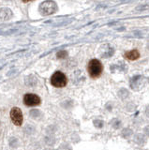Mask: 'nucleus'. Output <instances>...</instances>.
<instances>
[{
	"label": "nucleus",
	"instance_id": "1",
	"mask_svg": "<svg viewBox=\"0 0 149 150\" xmlns=\"http://www.w3.org/2000/svg\"><path fill=\"white\" fill-rule=\"evenodd\" d=\"M103 70V66L101 62L97 59H91L87 65V71L89 76L93 79L99 78Z\"/></svg>",
	"mask_w": 149,
	"mask_h": 150
},
{
	"label": "nucleus",
	"instance_id": "2",
	"mask_svg": "<svg viewBox=\"0 0 149 150\" xmlns=\"http://www.w3.org/2000/svg\"><path fill=\"white\" fill-rule=\"evenodd\" d=\"M51 83L52 86L57 88H62L65 87L68 83V79L67 76L65 75L62 71H55L52 77H51Z\"/></svg>",
	"mask_w": 149,
	"mask_h": 150
},
{
	"label": "nucleus",
	"instance_id": "3",
	"mask_svg": "<svg viewBox=\"0 0 149 150\" xmlns=\"http://www.w3.org/2000/svg\"><path fill=\"white\" fill-rule=\"evenodd\" d=\"M23 101H24V104L28 106V107H33V106H38L41 103L40 98L33 93H27L24 96L23 98Z\"/></svg>",
	"mask_w": 149,
	"mask_h": 150
},
{
	"label": "nucleus",
	"instance_id": "4",
	"mask_svg": "<svg viewBox=\"0 0 149 150\" xmlns=\"http://www.w3.org/2000/svg\"><path fill=\"white\" fill-rule=\"evenodd\" d=\"M11 119L15 126H21L24 121V116L20 108L13 107L11 110Z\"/></svg>",
	"mask_w": 149,
	"mask_h": 150
},
{
	"label": "nucleus",
	"instance_id": "5",
	"mask_svg": "<svg viewBox=\"0 0 149 150\" xmlns=\"http://www.w3.org/2000/svg\"><path fill=\"white\" fill-rule=\"evenodd\" d=\"M124 57L130 60V61H134V60H137L140 57V53L138 52V50L134 49V50L129 51L127 53H125Z\"/></svg>",
	"mask_w": 149,
	"mask_h": 150
},
{
	"label": "nucleus",
	"instance_id": "6",
	"mask_svg": "<svg viewBox=\"0 0 149 150\" xmlns=\"http://www.w3.org/2000/svg\"><path fill=\"white\" fill-rule=\"evenodd\" d=\"M142 79L143 77L142 76H134L131 80H130V86L133 89H138L140 86H141V83H142Z\"/></svg>",
	"mask_w": 149,
	"mask_h": 150
},
{
	"label": "nucleus",
	"instance_id": "7",
	"mask_svg": "<svg viewBox=\"0 0 149 150\" xmlns=\"http://www.w3.org/2000/svg\"><path fill=\"white\" fill-rule=\"evenodd\" d=\"M134 140H135V142H136L137 144H143L144 142H145V138L143 137V134H138V135H136V136H135Z\"/></svg>",
	"mask_w": 149,
	"mask_h": 150
},
{
	"label": "nucleus",
	"instance_id": "8",
	"mask_svg": "<svg viewBox=\"0 0 149 150\" xmlns=\"http://www.w3.org/2000/svg\"><path fill=\"white\" fill-rule=\"evenodd\" d=\"M112 124H113V126H114V129H119L120 127H121L120 121H119V120H117V119L113 120V122H112Z\"/></svg>",
	"mask_w": 149,
	"mask_h": 150
},
{
	"label": "nucleus",
	"instance_id": "9",
	"mask_svg": "<svg viewBox=\"0 0 149 150\" xmlns=\"http://www.w3.org/2000/svg\"><path fill=\"white\" fill-rule=\"evenodd\" d=\"M67 56V52H60V53L57 54V57L58 58H63V57H66Z\"/></svg>",
	"mask_w": 149,
	"mask_h": 150
},
{
	"label": "nucleus",
	"instance_id": "10",
	"mask_svg": "<svg viewBox=\"0 0 149 150\" xmlns=\"http://www.w3.org/2000/svg\"><path fill=\"white\" fill-rule=\"evenodd\" d=\"M144 132L146 133V135H147V136H149V126H148V127H146V128L144 129Z\"/></svg>",
	"mask_w": 149,
	"mask_h": 150
},
{
	"label": "nucleus",
	"instance_id": "11",
	"mask_svg": "<svg viewBox=\"0 0 149 150\" xmlns=\"http://www.w3.org/2000/svg\"><path fill=\"white\" fill-rule=\"evenodd\" d=\"M146 115L149 116V106H148V107H146Z\"/></svg>",
	"mask_w": 149,
	"mask_h": 150
},
{
	"label": "nucleus",
	"instance_id": "12",
	"mask_svg": "<svg viewBox=\"0 0 149 150\" xmlns=\"http://www.w3.org/2000/svg\"><path fill=\"white\" fill-rule=\"evenodd\" d=\"M49 150H52V149H49Z\"/></svg>",
	"mask_w": 149,
	"mask_h": 150
}]
</instances>
